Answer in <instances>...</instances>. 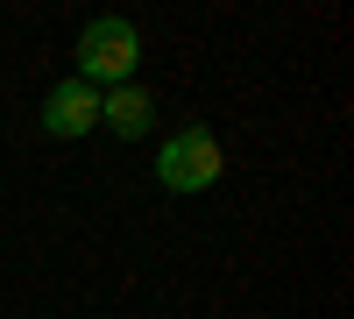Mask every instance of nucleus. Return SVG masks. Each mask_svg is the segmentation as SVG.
<instances>
[{"label":"nucleus","mask_w":354,"mask_h":319,"mask_svg":"<svg viewBox=\"0 0 354 319\" xmlns=\"http://www.w3.org/2000/svg\"><path fill=\"white\" fill-rule=\"evenodd\" d=\"M220 142H213V128H177L163 149H156V178L170 185V192H213L220 185Z\"/></svg>","instance_id":"f03ea898"},{"label":"nucleus","mask_w":354,"mask_h":319,"mask_svg":"<svg viewBox=\"0 0 354 319\" xmlns=\"http://www.w3.org/2000/svg\"><path fill=\"white\" fill-rule=\"evenodd\" d=\"M85 128H100V93L85 78H64L43 100V135H85Z\"/></svg>","instance_id":"7ed1b4c3"},{"label":"nucleus","mask_w":354,"mask_h":319,"mask_svg":"<svg viewBox=\"0 0 354 319\" xmlns=\"http://www.w3.org/2000/svg\"><path fill=\"white\" fill-rule=\"evenodd\" d=\"M100 121L113 128V135H149V121H156V100L142 93V85H113V93H100Z\"/></svg>","instance_id":"20e7f679"},{"label":"nucleus","mask_w":354,"mask_h":319,"mask_svg":"<svg viewBox=\"0 0 354 319\" xmlns=\"http://www.w3.org/2000/svg\"><path fill=\"white\" fill-rule=\"evenodd\" d=\"M142 64V36H135V21L121 15H100V21H85V36H78V78L93 85H128Z\"/></svg>","instance_id":"f257e3e1"}]
</instances>
